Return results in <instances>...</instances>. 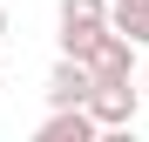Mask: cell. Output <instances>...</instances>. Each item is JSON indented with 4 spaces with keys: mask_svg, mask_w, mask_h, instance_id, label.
<instances>
[{
    "mask_svg": "<svg viewBox=\"0 0 149 142\" xmlns=\"http://www.w3.org/2000/svg\"><path fill=\"white\" fill-rule=\"evenodd\" d=\"M109 41V0H61V61H95Z\"/></svg>",
    "mask_w": 149,
    "mask_h": 142,
    "instance_id": "obj_1",
    "label": "cell"
},
{
    "mask_svg": "<svg viewBox=\"0 0 149 142\" xmlns=\"http://www.w3.org/2000/svg\"><path fill=\"white\" fill-rule=\"evenodd\" d=\"M88 95H95V75L81 61H54V68H47V108H54V115H81Z\"/></svg>",
    "mask_w": 149,
    "mask_h": 142,
    "instance_id": "obj_2",
    "label": "cell"
},
{
    "mask_svg": "<svg viewBox=\"0 0 149 142\" xmlns=\"http://www.w3.org/2000/svg\"><path fill=\"white\" fill-rule=\"evenodd\" d=\"M136 108H142V88L136 81H115V88H95L88 95L95 129H136Z\"/></svg>",
    "mask_w": 149,
    "mask_h": 142,
    "instance_id": "obj_3",
    "label": "cell"
},
{
    "mask_svg": "<svg viewBox=\"0 0 149 142\" xmlns=\"http://www.w3.org/2000/svg\"><path fill=\"white\" fill-rule=\"evenodd\" d=\"M88 75H95V88H115V81H136V47L122 41L115 27H109V41L95 47V61H88Z\"/></svg>",
    "mask_w": 149,
    "mask_h": 142,
    "instance_id": "obj_4",
    "label": "cell"
},
{
    "mask_svg": "<svg viewBox=\"0 0 149 142\" xmlns=\"http://www.w3.org/2000/svg\"><path fill=\"white\" fill-rule=\"evenodd\" d=\"M34 142H102V129H95V115H47V122L34 129Z\"/></svg>",
    "mask_w": 149,
    "mask_h": 142,
    "instance_id": "obj_5",
    "label": "cell"
},
{
    "mask_svg": "<svg viewBox=\"0 0 149 142\" xmlns=\"http://www.w3.org/2000/svg\"><path fill=\"white\" fill-rule=\"evenodd\" d=\"M109 27L129 41V47H142L149 41V0H109Z\"/></svg>",
    "mask_w": 149,
    "mask_h": 142,
    "instance_id": "obj_6",
    "label": "cell"
},
{
    "mask_svg": "<svg viewBox=\"0 0 149 142\" xmlns=\"http://www.w3.org/2000/svg\"><path fill=\"white\" fill-rule=\"evenodd\" d=\"M102 142H136V129H102Z\"/></svg>",
    "mask_w": 149,
    "mask_h": 142,
    "instance_id": "obj_7",
    "label": "cell"
},
{
    "mask_svg": "<svg viewBox=\"0 0 149 142\" xmlns=\"http://www.w3.org/2000/svg\"><path fill=\"white\" fill-rule=\"evenodd\" d=\"M0 41H7V7H0Z\"/></svg>",
    "mask_w": 149,
    "mask_h": 142,
    "instance_id": "obj_8",
    "label": "cell"
},
{
    "mask_svg": "<svg viewBox=\"0 0 149 142\" xmlns=\"http://www.w3.org/2000/svg\"><path fill=\"white\" fill-rule=\"evenodd\" d=\"M142 102H149V68H142Z\"/></svg>",
    "mask_w": 149,
    "mask_h": 142,
    "instance_id": "obj_9",
    "label": "cell"
}]
</instances>
